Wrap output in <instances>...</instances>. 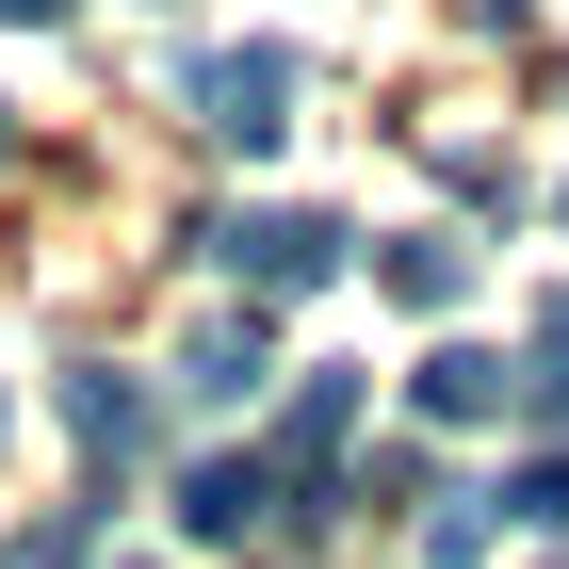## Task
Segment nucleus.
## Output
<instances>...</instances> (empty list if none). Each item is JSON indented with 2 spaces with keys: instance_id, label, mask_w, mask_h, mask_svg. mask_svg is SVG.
<instances>
[{
  "instance_id": "nucleus-12",
  "label": "nucleus",
  "mask_w": 569,
  "mask_h": 569,
  "mask_svg": "<svg viewBox=\"0 0 569 569\" xmlns=\"http://www.w3.org/2000/svg\"><path fill=\"white\" fill-rule=\"evenodd\" d=\"M0 17H17V33H33V17H66V0H0Z\"/></svg>"
},
{
  "instance_id": "nucleus-1",
  "label": "nucleus",
  "mask_w": 569,
  "mask_h": 569,
  "mask_svg": "<svg viewBox=\"0 0 569 569\" xmlns=\"http://www.w3.org/2000/svg\"><path fill=\"white\" fill-rule=\"evenodd\" d=\"M179 114L212 147H277L293 131V49H196V66H179Z\"/></svg>"
},
{
  "instance_id": "nucleus-11",
  "label": "nucleus",
  "mask_w": 569,
  "mask_h": 569,
  "mask_svg": "<svg viewBox=\"0 0 569 569\" xmlns=\"http://www.w3.org/2000/svg\"><path fill=\"white\" fill-rule=\"evenodd\" d=\"M423 553H439V569L488 553V488H439V505H423Z\"/></svg>"
},
{
  "instance_id": "nucleus-8",
  "label": "nucleus",
  "mask_w": 569,
  "mask_h": 569,
  "mask_svg": "<svg viewBox=\"0 0 569 569\" xmlns=\"http://www.w3.org/2000/svg\"><path fill=\"white\" fill-rule=\"evenodd\" d=\"M521 407H537V423H553V439H569V293H553V309H537V358H521Z\"/></svg>"
},
{
  "instance_id": "nucleus-5",
  "label": "nucleus",
  "mask_w": 569,
  "mask_h": 569,
  "mask_svg": "<svg viewBox=\"0 0 569 569\" xmlns=\"http://www.w3.org/2000/svg\"><path fill=\"white\" fill-rule=\"evenodd\" d=\"M179 391H196V407H244V391H261V309L196 326V342H179Z\"/></svg>"
},
{
  "instance_id": "nucleus-7",
  "label": "nucleus",
  "mask_w": 569,
  "mask_h": 569,
  "mask_svg": "<svg viewBox=\"0 0 569 569\" xmlns=\"http://www.w3.org/2000/svg\"><path fill=\"white\" fill-rule=\"evenodd\" d=\"M375 277H391L407 309H456V293H472V244H391V261H375Z\"/></svg>"
},
{
  "instance_id": "nucleus-9",
  "label": "nucleus",
  "mask_w": 569,
  "mask_h": 569,
  "mask_svg": "<svg viewBox=\"0 0 569 569\" xmlns=\"http://www.w3.org/2000/svg\"><path fill=\"white\" fill-rule=\"evenodd\" d=\"M488 521H537V537H569V456H537V472H505V488H488Z\"/></svg>"
},
{
  "instance_id": "nucleus-3",
  "label": "nucleus",
  "mask_w": 569,
  "mask_h": 569,
  "mask_svg": "<svg viewBox=\"0 0 569 569\" xmlns=\"http://www.w3.org/2000/svg\"><path fill=\"white\" fill-rule=\"evenodd\" d=\"M277 521V456H196V472H179V537H261Z\"/></svg>"
},
{
  "instance_id": "nucleus-4",
  "label": "nucleus",
  "mask_w": 569,
  "mask_h": 569,
  "mask_svg": "<svg viewBox=\"0 0 569 569\" xmlns=\"http://www.w3.org/2000/svg\"><path fill=\"white\" fill-rule=\"evenodd\" d=\"M505 407H521V375H505L488 342H439L423 358V423H505Z\"/></svg>"
},
{
  "instance_id": "nucleus-13",
  "label": "nucleus",
  "mask_w": 569,
  "mask_h": 569,
  "mask_svg": "<svg viewBox=\"0 0 569 569\" xmlns=\"http://www.w3.org/2000/svg\"><path fill=\"white\" fill-rule=\"evenodd\" d=\"M0 147H17V114H0Z\"/></svg>"
},
{
  "instance_id": "nucleus-6",
  "label": "nucleus",
  "mask_w": 569,
  "mask_h": 569,
  "mask_svg": "<svg viewBox=\"0 0 569 569\" xmlns=\"http://www.w3.org/2000/svg\"><path fill=\"white\" fill-rule=\"evenodd\" d=\"M66 423H82V456H147V391L131 375H66Z\"/></svg>"
},
{
  "instance_id": "nucleus-2",
  "label": "nucleus",
  "mask_w": 569,
  "mask_h": 569,
  "mask_svg": "<svg viewBox=\"0 0 569 569\" xmlns=\"http://www.w3.org/2000/svg\"><path fill=\"white\" fill-rule=\"evenodd\" d=\"M244 293H326L342 277V212H228V228H196Z\"/></svg>"
},
{
  "instance_id": "nucleus-10",
  "label": "nucleus",
  "mask_w": 569,
  "mask_h": 569,
  "mask_svg": "<svg viewBox=\"0 0 569 569\" xmlns=\"http://www.w3.org/2000/svg\"><path fill=\"white\" fill-rule=\"evenodd\" d=\"M0 569H98V505H66V521H33V537H0Z\"/></svg>"
}]
</instances>
